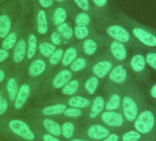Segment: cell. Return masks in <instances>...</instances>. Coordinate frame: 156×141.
Returning <instances> with one entry per match:
<instances>
[{
    "label": "cell",
    "instance_id": "obj_18",
    "mask_svg": "<svg viewBox=\"0 0 156 141\" xmlns=\"http://www.w3.org/2000/svg\"><path fill=\"white\" fill-rule=\"evenodd\" d=\"M25 72L27 73L28 78L41 85L47 74V60L40 55H37L28 63Z\"/></svg>",
    "mask_w": 156,
    "mask_h": 141
},
{
    "label": "cell",
    "instance_id": "obj_22",
    "mask_svg": "<svg viewBox=\"0 0 156 141\" xmlns=\"http://www.w3.org/2000/svg\"><path fill=\"white\" fill-rule=\"evenodd\" d=\"M112 131L101 123H89L80 129L79 134H83L85 138L91 141H101ZM78 134V135H79Z\"/></svg>",
    "mask_w": 156,
    "mask_h": 141
},
{
    "label": "cell",
    "instance_id": "obj_44",
    "mask_svg": "<svg viewBox=\"0 0 156 141\" xmlns=\"http://www.w3.org/2000/svg\"><path fill=\"white\" fill-rule=\"evenodd\" d=\"M144 92L148 102L151 105L156 106V81L152 83L151 82V84L145 88Z\"/></svg>",
    "mask_w": 156,
    "mask_h": 141
},
{
    "label": "cell",
    "instance_id": "obj_4",
    "mask_svg": "<svg viewBox=\"0 0 156 141\" xmlns=\"http://www.w3.org/2000/svg\"><path fill=\"white\" fill-rule=\"evenodd\" d=\"M116 19L131 33L134 39L144 48L156 49V29L132 19L124 12H119Z\"/></svg>",
    "mask_w": 156,
    "mask_h": 141
},
{
    "label": "cell",
    "instance_id": "obj_23",
    "mask_svg": "<svg viewBox=\"0 0 156 141\" xmlns=\"http://www.w3.org/2000/svg\"><path fill=\"white\" fill-rule=\"evenodd\" d=\"M73 3L71 5H60L56 4L49 12V20L51 28L54 29L55 27L70 20V12L73 8Z\"/></svg>",
    "mask_w": 156,
    "mask_h": 141
},
{
    "label": "cell",
    "instance_id": "obj_12",
    "mask_svg": "<svg viewBox=\"0 0 156 141\" xmlns=\"http://www.w3.org/2000/svg\"><path fill=\"white\" fill-rule=\"evenodd\" d=\"M100 123L108 127L111 131L122 133L129 128L132 125L129 124L124 117L121 111H106L104 110L99 116Z\"/></svg>",
    "mask_w": 156,
    "mask_h": 141
},
{
    "label": "cell",
    "instance_id": "obj_6",
    "mask_svg": "<svg viewBox=\"0 0 156 141\" xmlns=\"http://www.w3.org/2000/svg\"><path fill=\"white\" fill-rule=\"evenodd\" d=\"M74 76L76 75L68 68H57L41 84L36 95H46L57 93Z\"/></svg>",
    "mask_w": 156,
    "mask_h": 141
},
{
    "label": "cell",
    "instance_id": "obj_2",
    "mask_svg": "<svg viewBox=\"0 0 156 141\" xmlns=\"http://www.w3.org/2000/svg\"><path fill=\"white\" fill-rule=\"evenodd\" d=\"M95 29L107 38L122 42L130 49H145L134 39L130 31L112 15L98 19L95 24Z\"/></svg>",
    "mask_w": 156,
    "mask_h": 141
},
{
    "label": "cell",
    "instance_id": "obj_30",
    "mask_svg": "<svg viewBox=\"0 0 156 141\" xmlns=\"http://www.w3.org/2000/svg\"><path fill=\"white\" fill-rule=\"evenodd\" d=\"M91 60L92 59H89L87 56L80 53L76 57V59L70 64L68 69L75 75L86 74L91 63Z\"/></svg>",
    "mask_w": 156,
    "mask_h": 141
},
{
    "label": "cell",
    "instance_id": "obj_27",
    "mask_svg": "<svg viewBox=\"0 0 156 141\" xmlns=\"http://www.w3.org/2000/svg\"><path fill=\"white\" fill-rule=\"evenodd\" d=\"M105 110V95L103 94L96 95L91 99V105L87 110L85 116L86 121H93L99 118L102 112Z\"/></svg>",
    "mask_w": 156,
    "mask_h": 141
},
{
    "label": "cell",
    "instance_id": "obj_35",
    "mask_svg": "<svg viewBox=\"0 0 156 141\" xmlns=\"http://www.w3.org/2000/svg\"><path fill=\"white\" fill-rule=\"evenodd\" d=\"M63 50H64V47H58L54 50V52L50 56V58L47 60V74H46V77H48L50 74H51L54 70L59 67L61 60H62V55H63Z\"/></svg>",
    "mask_w": 156,
    "mask_h": 141
},
{
    "label": "cell",
    "instance_id": "obj_41",
    "mask_svg": "<svg viewBox=\"0 0 156 141\" xmlns=\"http://www.w3.org/2000/svg\"><path fill=\"white\" fill-rule=\"evenodd\" d=\"M143 53L149 68L156 74V49L145 48L143 50Z\"/></svg>",
    "mask_w": 156,
    "mask_h": 141
},
{
    "label": "cell",
    "instance_id": "obj_13",
    "mask_svg": "<svg viewBox=\"0 0 156 141\" xmlns=\"http://www.w3.org/2000/svg\"><path fill=\"white\" fill-rule=\"evenodd\" d=\"M31 11L33 13V18L31 21L32 28L39 38L47 37L51 29L48 12L38 6L35 2L31 1Z\"/></svg>",
    "mask_w": 156,
    "mask_h": 141
},
{
    "label": "cell",
    "instance_id": "obj_7",
    "mask_svg": "<svg viewBox=\"0 0 156 141\" xmlns=\"http://www.w3.org/2000/svg\"><path fill=\"white\" fill-rule=\"evenodd\" d=\"M19 14L18 0H6L0 4V41L9 33Z\"/></svg>",
    "mask_w": 156,
    "mask_h": 141
},
{
    "label": "cell",
    "instance_id": "obj_43",
    "mask_svg": "<svg viewBox=\"0 0 156 141\" xmlns=\"http://www.w3.org/2000/svg\"><path fill=\"white\" fill-rule=\"evenodd\" d=\"M71 1H72L73 5L74 6V8L77 9L78 10L91 13L96 17V14L92 8V4L90 2V0H71Z\"/></svg>",
    "mask_w": 156,
    "mask_h": 141
},
{
    "label": "cell",
    "instance_id": "obj_15",
    "mask_svg": "<svg viewBox=\"0 0 156 141\" xmlns=\"http://www.w3.org/2000/svg\"><path fill=\"white\" fill-rule=\"evenodd\" d=\"M10 64L13 70H24L25 61L27 57V40H26V27L20 37L19 38L16 45L10 51Z\"/></svg>",
    "mask_w": 156,
    "mask_h": 141
},
{
    "label": "cell",
    "instance_id": "obj_19",
    "mask_svg": "<svg viewBox=\"0 0 156 141\" xmlns=\"http://www.w3.org/2000/svg\"><path fill=\"white\" fill-rule=\"evenodd\" d=\"M26 25H27V17L19 14L15 21V24L11 29V30L9 31V33L0 41V47L4 50L11 51L14 46L16 45L19 38L24 31Z\"/></svg>",
    "mask_w": 156,
    "mask_h": 141
},
{
    "label": "cell",
    "instance_id": "obj_14",
    "mask_svg": "<svg viewBox=\"0 0 156 141\" xmlns=\"http://www.w3.org/2000/svg\"><path fill=\"white\" fill-rule=\"evenodd\" d=\"M55 102H48L45 105H41V106H37L36 108L30 111V115L37 116V117H59L62 115L64 110L67 107L65 104L64 98L60 96V101L54 100Z\"/></svg>",
    "mask_w": 156,
    "mask_h": 141
},
{
    "label": "cell",
    "instance_id": "obj_28",
    "mask_svg": "<svg viewBox=\"0 0 156 141\" xmlns=\"http://www.w3.org/2000/svg\"><path fill=\"white\" fill-rule=\"evenodd\" d=\"M101 82L98 77H96L95 75L91 74H88V73H86V74H82V90L81 92L83 91L86 95L87 97H94L100 85H101Z\"/></svg>",
    "mask_w": 156,
    "mask_h": 141
},
{
    "label": "cell",
    "instance_id": "obj_36",
    "mask_svg": "<svg viewBox=\"0 0 156 141\" xmlns=\"http://www.w3.org/2000/svg\"><path fill=\"white\" fill-rule=\"evenodd\" d=\"M109 1L110 0H90L97 17V20L111 15L109 11Z\"/></svg>",
    "mask_w": 156,
    "mask_h": 141
},
{
    "label": "cell",
    "instance_id": "obj_42",
    "mask_svg": "<svg viewBox=\"0 0 156 141\" xmlns=\"http://www.w3.org/2000/svg\"><path fill=\"white\" fill-rule=\"evenodd\" d=\"M145 136L139 133L133 128H129L120 134V140L121 141H139L142 139Z\"/></svg>",
    "mask_w": 156,
    "mask_h": 141
},
{
    "label": "cell",
    "instance_id": "obj_16",
    "mask_svg": "<svg viewBox=\"0 0 156 141\" xmlns=\"http://www.w3.org/2000/svg\"><path fill=\"white\" fill-rule=\"evenodd\" d=\"M102 89L105 95V110L120 111L122 100V87L113 85L104 81Z\"/></svg>",
    "mask_w": 156,
    "mask_h": 141
},
{
    "label": "cell",
    "instance_id": "obj_24",
    "mask_svg": "<svg viewBox=\"0 0 156 141\" xmlns=\"http://www.w3.org/2000/svg\"><path fill=\"white\" fill-rule=\"evenodd\" d=\"M28 120L33 122L44 132L58 137L61 136V125L56 119H53L52 117H37L30 115Z\"/></svg>",
    "mask_w": 156,
    "mask_h": 141
},
{
    "label": "cell",
    "instance_id": "obj_48",
    "mask_svg": "<svg viewBox=\"0 0 156 141\" xmlns=\"http://www.w3.org/2000/svg\"><path fill=\"white\" fill-rule=\"evenodd\" d=\"M48 39L55 46V47H64V42H63V40L62 38L61 37V35L54 29H51L49 35H48Z\"/></svg>",
    "mask_w": 156,
    "mask_h": 141
},
{
    "label": "cell",
    "instance_id": "obj_51",
    "mask_svg": "<svg viewBox=\"0 0 156 141\" xmlns=\"http://www.w3.org/2000/svg\"><path fill=\"white\" fill-rule=\"evenodd\" d=\"M120 134L119 132L112 131L107 137L102 139L101 141H121L120 140Z\"/></svg>",
    "mask_w": 156,
    "mask_h": 141
},
{
    "label": "cell",
    "instance_id": "obj_32",
    "mask_svg": "<svg viewBox=\"0 0 156 141\" xmlns=\"http://www.w3.org/2000/svg\"><path fill=\"white\" fill-rule=\"evenodd\" d=\"M54 29L61 35L65 46L75 42L74 37H73V25L70 20L62 24H60L59 26L55 27Z\"/></svg>",
    "mask_w": 156,
    "mask_h": 141
},
{
    "label": "cell",
    "instance_id": "obj_50",
    "mask_svg": "<svg viewBox=\"0 0 156 141\" xmlns=\"http://www.w3.org/2000/svg\"><path fill=\"white\" fill-rule=\"evenodd\" d=\"M10 55H11V52L9 50H4L0 47V64L9 60Z\"/></svg>",
    "mask_w": 156,
    "mask_h": 141
},
{
    "label": "cell",
    "instance_id": "obj_10",
    "mask_svg": "<svg viewBox=\"0 0 156 141\" xmlns=\"http://www.w3.org/2000/svg\"><path fill=\"white\" fill-rule=\"evenodd\" d=\"M116 63L115 60L110 56L108 50H105L91 60L87 73L95 75L100 81H105Z\"/></svg>",
    "mask_w": 156,
    "mask_h": 141
},
{
    "label": "cell",
    "instance_id": "obj_8",
    "mask_svg": "<svg viewBox=\"0 0 156 141\" xmlns=\"http://www.w3.org/2000/svg\"><path fill=\"white\" fill-rule=\"evenodd\" d=\"M132 128L146 136L156 130V106L149 102L139 113L132 123Z\"/></svg>",
    "mask_w": 156,
    "mask_h": 141
},
{
    "label": "cell",
    "instance_id": "obj_21",
    "mask_svg": "<svg viewBox=\"0 0 156 141\" xmlns=\"http://www.w3.org/2000/svg\"><path fill=\"white\" fill-rule=\"evenodd\" d=\"M106 50L117 63L127 62L131 50L126 44L108 38L106 40Z\"/></svg>",
    "mask_w": 156,
    "mask_h": 141
},
{
    "label": "cell",
    "instance_id": "obj_17",
    "mask_svg": "<svg viewBox=\"0 0 156 141\" xmlns=\"http://www.w3.org/2000/svg\"><path fill=\"white\" fill-rule=\"evenodd\" d=\"M131 79L133 78L127 62H121L115 64L105 81L113 85L124 87Z\"/></svg>",
    "mask_w": 156,
    "mask_h": 141
},
{
    "label": "cell",
    "instance_id": "obj_26",
    "mask_svg": "<svg viewBox=\"0 0 156 141\" xmlns=\"http://www.w3.org/2000/svg\"><path fill=\"white\" fill-rule=\"evenodd\" d=\"M70 21L73 26L95 27L97 18L91 13L78 10L74 8V6H73L70 12Z\"/></svg>",
    "mask_w": 156,
    "mask_h": 141
},
{
    "label": "cell",
    "instance_id": "obj_11",
    "mask_svg": "<svg viewBox=\"0 0 156 141\" xmlns=\"http://www.w3.org/2000/svg\"><path fill=\"white\" fill-rule=\"evenodd\" d=\"M107 37L98 31H96L82 41H78L80 53L87 56L89 59H93L106 50Z\"/></svg>",
    "mask_w": 156,
    "mask_h": 141
},
{
    "label": "cell",
    "instance_id": "obj_37",
    "mask_svg": "<svg viewBox=\"0 0 156 141\" xmlns=\"http://www.w3.org/2000/svg\"><path fill=\"white\" fill-rule=\"evenodd\" d=\"M57 49L48 39L47 37L39 38V43H38V55L41 56L45 60H48L50 56L54 52V50Z\"/></svg>",
    "mask_w": 156,
    "mask_h": 141
},
{
    "label": "cell",
    "instance_id": "obj_52",
    "mask_svg": "<svg viewBox=\"0 0 156 141\" xmlns=\"http://www.w3.org/2000/svg\"><path fill=\"white\" fill-rule=\"evenodd\" d=\"M54 2L60 5H71L72 4L71 0H54Z\"/></svg>",
    "mask_w": 156,
    "mask_h": 141
},
{
    "label": "cell",
    "instance_id": "obj_53",
    "mask_svg": "<svg viewBox=\"0 0 156 141\" xmlns=\"http://www.w3.org/2000/svg\"><path fill=\"white\" fill-rule=\"evenodd\" d=\"M67 141H91L89 139H87L85 137H73L70 140H67Z\"/></svg>",
    "mask_w": 156,
    "mask_h": 141
},
{
    "label": "cell",
    "instance_id": "obj_39",
    "mask_svg": "<svg viewBox=\"0 0 156 141\" xmlns=\"http://www.w3.org/2000/svg\"><path fill=\"white\" fill-rule=\"evenodd\" d=\"M28 122L30 124L31 127L33 128V130H34V132H35V134H36L39 141H62L60 137L55 136H52L51 134H48V133L44 132L37 125H35L33 122H31L30 120H28Z\"/></svg>",
    "mask_w": 156,
    "mask_h": 141
},
{
    "label": "cell",
    "instance_id": "obj_45",
    "mask_svg": "<svg viewBox=\"0 0 156 141\" xmlns=\"http://www.w3.org/2000/svg\"><path fill=\"white\" fill-rule=\"evenodd\" d=\"M10 110H11V105L5 95L4 97L0 100V121L6 118L7 116L10 115Z\"/></svg>",
    "mask_w": 156,
    "mask_h": 141
},
{
    "label": "cell",
    "instance_id": "obj_46",
    "mask_svg": "<svg viewBox=\"0 0 156 141\" xmlns=\"http://www.w3.org/2000/svg\"><path fill=\"white\" fill-rule=\"evenodd\" d=\"M12 70L13 69L11 67L9 60L0 64V85L4 84L5 81L7 80V78L12 72Z\"/></svg>",
    "mask_w": 156,
    "mask_h": 141
},
{
    "label": "cell",
    "instance_id": "obj_1",
    "mask_svg": "<svg viewBox=\"0 0 156 141\" xmlns=\"http://www.w3.org/2000/svg\"><path fill=\"white\" fill-rule=\"evenodd\" d=\"M148 100L144 90L131 79L124 87H122L121 113L126 120L132 125L139 113L147 105Z\"/></svg>",
    "mask_w": 156,
    "mask_h": 141
},
{
    "label": "cell",
    "instance_id": "obj_29",
    "mask_svg": "<svg viewBox=\"0 0 156 141\" xmlns=\"http://www.w3.org/2000/svg\"><path fill=\"white\" fill-rule=\"evenodd\" d=\"M82 74L74 76L71 81H69L60 91L61 96L70 97L78 95L82 90Z\"/></svg>",
    "mask_w": 156,
    "mask_h": 141
},
{
    "label": "cell",
    "instance_id": "obj_25",
    "mask_svg": "<svg viewBox=\"0 0 156 141\" xmlns=\"http://www.w3.org/2000/svg\"><path fill=\"white\" fill-rule=\"evenodd\" d=\"M26 40H27V57L25 61V69L28 63L38 55L39 37L32 28L31 24L26 25Z\"/></svg>",
    "mask_w": 156,
    "mask_h": 141
},
{
    "label": "cell",
    "instance_id": "obj_31",
    "mask_svg": "<svg viewBox=\"0 0 156 141\" xmlns=\"http://www.w3.org/2000/svg\"><path fill=\"white\" fill-rule=\"evenodd\" d=\"M80 54L79 47L78 43L75 41L70 45H67V47L64 48L63 55L61 60V63L59 65V68H68L70 64L76 59V57Z\"/></svg>",
    "mask_w": 156,
    "mask_h": 141
},
{
    "label": "cell",
    "instance_id": "obj_3",
    "mask_svg": "<svg viewBox=\"0 0 156 141\" xmlns=\"http://www.w3.org/2000/svg\"><path fill=\"white\" fill-rule=\"evenodd\" d=\"M0 130L3 136H9L13 141H39L28 120L9 115L0 121Z\"/></svg>",
    "mask_w": 156,
    "mask_h": 141
},
{
    "label": "cell",
    "instance_id": "obj_9",
    "mask_svg": "<svg viewBox=\"0 0 156 141\" xmlns=\"http://www.w3.org/2000/svg\"><path fill=\"white\" fill-rule=\"evenodd\" d=\"M39 86L40 84L38 83L32 81L30 78L23 79L16 95V98L11 105L10 115H13L16 113H20L25 108L29 100L33 95H37Z\"/></svg>",
    "mask_w": 156,
    "mask_h": 141
},
{
    "label": "cell",
    "instance_id": "obj_34",
    "mask_svg": "<svg viewBox=\"0 0 156 141\" xmlns=\"http://www.w3.org/2000/svg\"><path fill=\"white\" fill-rule=\"evenodd\" d=\"M61 125V136H62L65 140H70L73 137H75L76 135H78V131L80 132V127L77 126V124L71 120L67 119L62 121Z\"/></svg>",
    "mask_w": 156,
    "mask_h": 141
},
{
    "label": "cell",
    "instance_id": "obj_56",
    "mask_svg": "<svg viewBox=\"0 0 156 141\" xmlns=\"http://www.w3.org/2000/svg\"><path fill=\"white\" fill-rule=\"evenodd\" d=\"M0 136H3V134H2V131L0 130Z\"/></svg>",
    "mask_w": 156,
    "mask_h": 141
},
{
    "label": "cell",
    "instance_id": "obj_47",
    "mask_svg": "<svg viewBox=\"0 0 156 141\" xmlns=\"http://www.w3.org/2000/svg\"><path fill=\"white\" fill-rule=\"evenodd\" d=\"M19 2V12L24 17H28L30 14L32 3L31 0H18Z\"/></svg>",
    "mask_w": 156,
    "mask_h": 141
},
{
    "label": "cell",
    "instance_id": "obj_57",
    "mask_svg": "<svg viewBox=\"0 0 156 141\" xmlns=\"http://www.w3.org/2000/svg\"><path fill=\"white\" fill-rule=\"evenodd\" d=\"M0 141H2V140H1V139H0Z\"/></svg>",
    "mask_w": 156,
    "mask_h": 141
},
{
    "label": "cell",
    "instance_id": "obj_33",
    "mask_svg": "<svg viewBox=\"0 0 156 141\" xmlns=\"http://www.w3.org/2000/svg\"><path fill=\"white\" fill-rule=\"evenodd\" d=\"M65 104L70 107H76L83 110H87L91 105V98L82 95H75L67 98H64Z\"/></svg>",
    "mask_w": 156,
    "mask_h": 141
},
{
    "label": "cell",
    "instance_id": "obj_5",
    "mask_svg": "<svg viewBox=\"0 0 156 141\" xmlns=\"http://www.w3.org/2000/svg\"><path fill=\"white\" fill-rule=\"evenodd\" d=\"M127 64L132 78L143 90H145L151 82L152 70L149 68L145 60L143 50L131 49Z\"/></svg>",
    "mask_w": 156,
    "mask_h": 141
},
{
    "label": "cell",
    "instance_id": "obj_54",
    "mask_svg": "<svg viewBox=\"0 0 156 141\" xmlns=\"http://www.w3.org/2000/svg\"><path fill=\"white\" fill-rule=\"evenodd\" d=\"M5 95V92H4V88H3V85H1L0 87V100H1Z\"/></svg>",
    "mask_w": 156,
    "mask_h": 141
},
{
    "label": "cell",
    "instance_id": "obj_40",
    "mask_svg": "<svg viewBox=\"0 0 156 141\" xmlns=\"http://www.w3.org/2000/svg\"><path fill=\"white\" fill-rule=\"evenodd\" d=\"M86 114H87V111L86 110L79 109V108H76V107L67 106L62 115L64 118L74 120V119H79V118L85 117L86 116Z\"/></svg>",
    "mask_w": 156,
    "mask_h": 141
},
{
    "label": "cell",
    "instance_id": "obj_49",
    "mask_svg": "<svg viewBox=\"0 0 156 141\" xmlns=\"http://www.w3.org/2000/svg\"><path fill=\"white\" fill-rule=\"evenodd\" d=\"M31 1L35 2L38 6H40L47 12H49L56 5L54 0H31Z\"/></svg>",
    "mask_w": 156,
    "mask_h": 141
},
{
    "label": "cell",
    "instance_id": "obj_38",
    "mask_svg": "<svg viewBox=\"0 0 156 141\" xmlns=\"http://www.w3.org/2000/svg\"><path fill=\"white\" fill-rule=\"evenodd\" d=\"M96 31L95 27H81L73 26V37L74 41H82L91 36Z\"/></svg>",
    "mask_w": 156,
    "mask_h": 141
},
{
    "label": "cell",
    "instance_id": "obj_20",
    "mask_svg": "<svg viewBox=\"0 0 156 141\" xmlns=\"http://www.w3.org/2000/svg\"><path fill=\"white\" fill-rule=\"evenodd\" d=\"M24 70H12V72L10 73V74L9 75V77L7 78L3 84L5 95L11 105L16 98L20 86L24 79Z\"/></svg>",
    "mask_w": 156,
    "mask_h": 141
},
{
    "label": "cell",
    "instance_id": "obj_55",
    "mask_svg": "<svg viewBox=\"0 0 156 141\" xmlns=\"http://www.w3.org/2000/svg\"><path fill=\"white\" fill-rule=\"evenodd\" d=\"M5 1H6V0H0V4L3 3V2H5Z\"/></svg>",
    "mask_w": 156,
    "mask_h": 141
}]
</instances>
